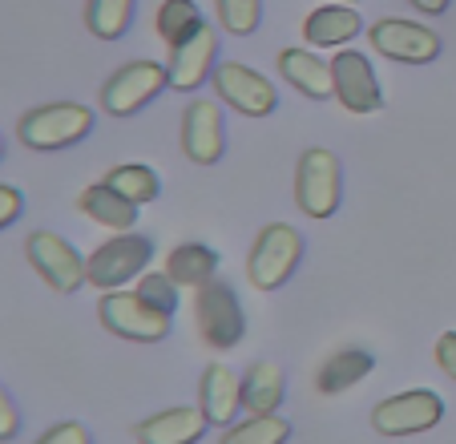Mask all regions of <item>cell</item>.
<instances>
[{"label": "cell", "mask_w": 456, "mask_h": 444, "mask_svg": "<svg viewBox=\"0 0 456 444\" xmlns=\"http://www.w3.org/2000/svg\"><path fill=\"white\" fill-rule=\"evenodd\" d=\"M303 259V234L291 222H267L247 255V279L255 291H279Z\"/></svg>", "instance_id": "1"}, {"label": "cell", "mask_w": 456, "mask_h": 444, "mask_svg": "<svg viewBox=\"0 0 456 444\" xmlns=\"http://www.w3.org/2000/svg\"><path fill=\"white\" fill-rule=\"evenodd\" d=\"M94 129V110L77 102H53V105H37L20 118L17 137L28 150H65V145H77L81 137Z\"/></svg>", "instance_id": "2"}, {"label": "cell", "mask_w": 456, "mask_h": 444, "mask_svg": "<svg viewBox=\"0 0 456 444\" xmlns=\"http://www.w3.org/2000/svg\"><path fill=\"white\" fill-rule=\"evenodd\" d=\"M194 324H199L202 343L215 351H231L234 343L242 340L247 316H242V303L231 283L210 279L194 291Z\"/></svg>", "instance_id": "3"}, {"label": "cell", "mask_w": 456, "mask_h": 444, "mask_svg": "<svg viewBox=\"0 0 456 444\" xmlns=\"http://www.w3.org/2000/svg\"><path fill=\"white\" fill-rule=\"evenodd\" d=\"M344 198V178H339V158L323 145L307 150L295 166V202L307 218H331Z\"/></svg>", "instance_id": "4"}, {"label": "cell", "mask_w": 456, "mask_h": 444, "mask_svg": "<svg viewBox=\"0 0 456 444\" xmlns=\"http://www.w3.org/2000/svg\"><path fill=\"white\" fill-rule=\"evenodd\" d=\"M150 259H154V243H150L146 234H134V231L113 234L110 243H102V247L86 259V279L94 283V287L118 291V287H126L129 279L146 275Z\"/></svg>", "instance_id": "5"}, {"label": "cell", "mask_w": 456, "mask_h": 444, "mask_svg": "<svg viewBox=\"0 0 456 444\" xmlns=\"http://www.w3.org/2000/svg\"><path fill=\"white\" fill-rule=\"evenodd\" d=\"M97 316L113 335L134 343H158L170 335V316L158 311L154 303H146L138 291H105Z\"/></svg>", "instance_id": "6"}, {"label": "cell", "mask_w": 456, "mask_h": 444, "mask_svg": "<svg viewBox=\"0 0 456 444\" xmlns=\"http://www.w3.org/2000/svg\"><path fill=\"white\" fill-rule=\"evenodd\" d=\"M444 420V400L428 388H412V392L387 396L371 408V424H376L379 436H416L428 432Z\"/></svg>", "instance_id": "7"}, {"label": "cell", "mask_w": 456, "mask_h": 444, "mask_svg": "<svg viewBox=\"0 0 456 444\" xmlns=\"http://www.w3.org/2000/svg\"><path fill=\"white\" fill-rule=\"evenodd\" d=\"M368 41L379 57L400 61V65H428L440 57V37L428 25L408 17H384L368 29Z\"/></svg>", "instance_id": "8"}, {"label": "cell", "mask_w": 456, "mask_h": 444, "mask_svg": "<svg viewBox=\"0 0 456 444\" xmlns=\"http://www.w3.org/2000/svg\"><path fill=\"white\" fill-rule=\"evenodd\" d=\"M166 86V69L158 61H129L105 81L102 89V110L113 113V118H129V113H138L142 105H150Z\"/></svg>", "instance_id": "9"}, {"label": "cell", "mask_w": 456, "mask_h": 444, "mask_svg": "<svg viewBox=\"0 0 456 444\" xmlns=\"http://www.w3.org/2000/svg\"><path fill=\"white\" fill-rule=\"evenodd\" d=\"M210 81H215V94L223 97L231 110L247 113V118H267V113H275V105H279L275 86H271L258 69L239 65V61H218Z\"/></svg>", "instance_id": "10"}, {"label": "cell", "mask_w": 456, "mask_h": 444, "mask_svg": "<svg viewBox=\"0 0 456 444\" xmlns=\"http://www.w3.org/2000/svg\"><path fill=\"white\" fill-rule=\"evenodd\" d=\"M25 255L28 263L41 271V279L49 283L53 291H77L86 279V255H77L69 239H61L57 231H33L25 239Z\"/></svg>", "instance_id": "11"}, {"label": "cell", "mask_w": 456, "mask_h": 444, "mask_svg": "<svg viewBox=\"0 0 456 444\" xmlns=\"http://www.w3.org/2000/svg\"><path fill=\"white\" fill-rule=\"evenodd\" d=\"M331 86H336V102L347 113H376L384 110V89L376 81V69L363 53L339 49L331 57Z\"/></svg>", "instance_id": "12"}, {"label": "cell", "mask_w": 456, "mask_h": 444, "mask_svg": "<svg viewBox=\"0 0 456 444\" xmlns=\"http://www.w3.org/2000/svg\"><path fill=\"white\" fill-rule=\"evenodd\" d=\"M215 57H218V33L202 21L186 41L170 49V61H166V86L178 89V94H194V89L215 73V65H218Z\"/></svg>", "instance_id": "13"}, {"label": "cell", "mask_w": 456, "mask_h": 444, "mask_svg": "<svg viewBox=\"0 0 456 444\" xmlns=\"http://www.w3.org/2000/svg\"><path fill=\"white\" fill-rule=\"evenodd\" d=\"M182 150L194 166H215L226 154V129L223 110L210 97H194L182 110Z\"/></svg>", "instance_id": "14"}, {"label": "cell", "mask_w": 456, "mask_h": 444, "mask_svg": "<svg viewBox=\"0 0 456 444\" xmlns=\"http://www.w3.org/2000/svg\"><path fill=\"white\" fill-rule=\"evenodd\" d=\"M199 408L207 412V420L218 428L239 424V412H242V376L239 372H231L226 364H210L199 384Z\"/></svg>", "instance_id": "15"}, {"label": "cell", "mask_w": 456, "mask_h": 444, "mask_svg": "<svg viewBox=\"0 0 456 444\" xmlns=\"http://www.w3.org/2000/svg\"><path fill=\"white\" fill-rule=\"evenodd\" d=\"M360 33H368V29H363L360 9H352V4H323L303 21V41L311 49H347Z\"/></svg>", "instance_id": "16"}, {"label": "cell", "mask_w": 456, "mask_h": 444, "mask_svg": "<svg viewBox=\"0 0 456 444\" xmlns=\"http://www.w3.org/2000/svg\"><path fill=\"white\" fill-rule=\"evenodd\" d=\"M207 428L210 420L202 408H166L142 420L134 436H138V444H199Z\"/></svg>", "instance_id": "17"}, {"label": "cell", "mask_w": 456, "mask_h": 444, "mask_svg": "<svg viewBox=\"0 0 456 444\" xmlns=\"http://www.w3.org/2000/svg\"><path fill=\"white\" fill-rule=\"evenodd\" d=\"M279 73L287 86H295L311 102H328L336 97L331 86V61H323L315 49H283L279 53Z\"/></svg>", "instance_id": "18"}, {"label": "cell", "mask_w": 456, "mask_h": 444, "mask_svg": "<svg viewBox=\"0 0 456 444\" xmlns=\"http://www.w3.org/2000/svg\"><path fill=\"white\" fill-rule=\"evenodd\" d=\"M283 396H287V380L275 359H255L242 372V408L250 416H275Z\"/></svg>", "instance_id": "19"}, {"label": "cell", "mask_w": 456, "mask_h": 444, "mask_svg": "<svg viewBox=\"0 0 456 444\" xmlns=\"http://www.w3.org/2000/svg\"><path fill=\"white\" fill-rule=\"evenodd\" d=\"M77 206L89 222L110 226V231H118V234L134 231V222H138V206L129 202L126 194H118L110 182H94V186H86L81 198H77Z\"/></svg>", "instance_id": "20"}, {"label": "cell", "mask_w": 456, "mask_h": 444, "mask_svg": "<svg viewBox=\"0 0 456 444\" xmlns=\"http://www.w3.org/2000/svg\"><path fill=\"white\" fill-rule=\"evenodd\" d=\"M371 367H376L371 351H363V348H339L336 356L328 359V364L319 367L315 388H319L323 396H339V392H347L352 384H360V380L368 376Z\"/></svg>", "instance_id": "21"}, {"label": "cell", "mask_w": 456, "mask_h": 444, "mask_svg": "<svg viewBox=\"0 0 456 444\" xmlns=\"http://www.w3.org/2000/svg\"><path fill=\"white\" fill-rule=\"evenodd\" d=\"M215 271H218V255L207 243H182V247H174L170 255H166V275H170L178 287L199 291L202 283L215 279Z\"/></svg>", "instance_id": "22"}, {"label": "cell", "mask_w": 456, "mask_h": 444, "mask_svg": "<svg viewBox=\"0 0 456 444\" xmlns=\"http://www.w3.org/2000/svg\"><path fill=\"white\" fill-rule=\"evenodd\" d=\"M105 182H110L118 194H126L134 206H146V202H154V198L162 194V178H158L150 166H142V162L113 166V170L105 174Z\"/></svg>", "instance_id": "23"}, {"label": "cell", "mask_w": 456, "mask_h": 444, "mask_svg": "<svg viewBox=\"0 0 456 444\" xmlns=\"http://www.w3.org/2000/svg\"><path fill=\"white\" fill-rule=\"evenodd\" d=\"M291 440V420L283 416H247L239 424L223 428L218 444H287Z\"/></svg>", "instance_id": "24"}, {"label": "cell", "mask_w": 456, "mask_h": 444, "mask_svg": "<svg viewBox=\"0 0 456 444\" xmlns=\"http://www.w3.org/2000/svg\"><path fill=\"white\" fill-rule=\"evenodd\" d=\"M134 21V0H89L86 25L97 41H118Z\"/></svg>", "instance_id": "25"}, {"label": "cell", "mask_w": 456, "mask_h": 444, "mask_svg": "<svg viewBox=\"0 0 456 444\" xmlns=\"http://www.w3.org/2000/svg\"><path fill=\"white\" fill-rule=\"evenodd\" d=\"M158 37H162L166 45H182L194 29L202 25V12H199V4L194 0H162V9H158Z\"/></svg>", "instance_id": "26"}, {"label": "cell", "mask_w": 456, "mask_h": 444, "mask_svg": "<svg viewBox=\"0 0 456 444\" xmlns=\"http://www.w3.org/2000/svg\"><path fill=\"white\" fill-rule=\"evenodd\" d=\"M218 25L231 37H247L258 29V17H263V0H215Z\"/></svg>", "instance_id": "27"}, {"label": "cell", "mask_w": 456, "mask_h": 444, "mask_svg": "<svg viewBox=\"0 0 456 444\" xmlns=\"http://www.w3.org/2000/svg\"><path fill=\"white\" fill-rule=\"evenodd\" d=\"M134 291H138L146 303H154L158 311H166V316H174V308H178V283L166 271H146Z\"/></svg>", "instance_id": "28"}, {"label": "cell", "mask_w": 456, "mask_h": 444, "mask_svg": "<svg viewBox=\"0 0 456 444\" xmlns=\"http://www.w3.org/2000/svg\"><path fill=\"white\" fill-rule=\"evenodd\" d=\"M37 444H94V440H89V428L86 424H77V420H65V424H53Z\"/></svg>", "instance_id": "29"}, {"label": "cell", "mask_w": 456, "mask_h": 444, "mask_svg": "<svg viewBox=\"0 0 456 444\" xmlns=\"http://www.w3.org/2000/svg\"><path fill=\"white\" fill-rule=\"evenodd\" d=\"M20 210H25V198H20V190L0 182V231H4V226H12V222L20 218Z\"/></svg>", "instance_id": "30"}, {"label": "cell", "mask_w": 456, "mask_h": 444, "mask_svg": "<svg viewBox=\"0 0 456 444\" xmlns=\"http://www.w3.org/2000/svg\"><path fill=\"white\" fill-rule=\"evenodd\" d=\"M436 364H440V372L456 384V332H444L436 340Z\"/></svg>", "instance_id": "31"}, {"label": "cell", "mask_w": 456, "mask_h": 444, "mask_svg": "<svg viewBox=\"0 0 456 444\" xmlns=\"http://www.w3.org/2000/svg\"><path fill=\"white\" fill-rule=\"evenodd\" d=\"M20 432V416H17V404L9 400V392L0 388V444L12 440Z\"/></svg>", "instance_id": "32"}, {"label": "cell", "mask_w": 456, "mask_h": 444, "mask_svg": "<svg viewBox=\"0 0 456 444\" xmlns=\"http://www.w3.org/2000/svg\"><path fill=\"white\" fill-rule=\"evenodd\" d=\"M416 12H424V17H440V12H448V4L452 0H408Z\"/></svg>", "instance_id": "33"}, {"label": "cell", "mask_w": 456, "mask_h": 444, "mask_svg": "<svg viewBox=\"0 0 456 444\" xmlns=\"http://www.w3.org/2000/svg\"><path fill=\"white\" fill-rule=\"evenodd\" d=\"M0 158H4V137H0Z\"/></svg>", "instance_id": "34"}, {"label": "cell", "mask_w": 456, "mask_h": 444, "mask_svg": "<svg viewBox=\"0 0 456 444\" xmlns=\"http://www.w3.org/2000/svg\"><path fill=\"white\" fill-rule=\"evenodd\" d=\"M336 4H355V0H336Z\"/></svg>", "instance_id": "35"}]
</instances>
